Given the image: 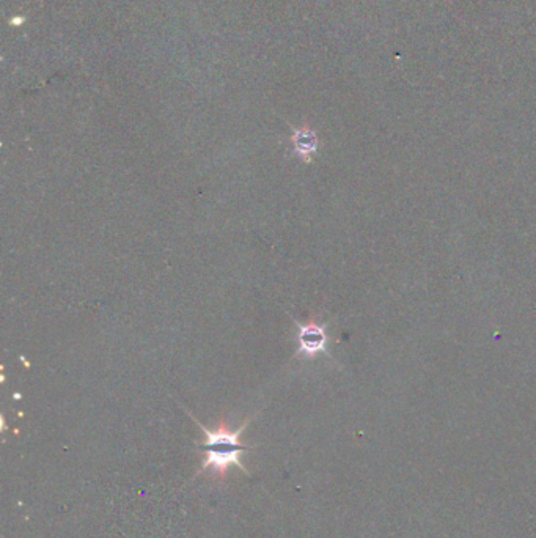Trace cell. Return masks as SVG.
<instances>
[{
    "instance_id": "cell-3",
    "label": "cell",
    "mask_w": 536,
    "mask_h": 538,
    "mask_svg": "<svg viewBox=\"0 0 536 538\" xmlns=\"http://www.w3.org/2000/svg\"><path fill=\"white\" fill-rule=\"evenodd\" d=\"M292 147L294 153L304 162H311V156L318 151V136L311 128H301V130H292Z\"/></svg>"
},
{
    "instance_id": "cell-1",
    "label": "cell",
    "mask_w": 536,
    "mask_h": 538,
    "mask_svg": "<svg viewBox=\"0 0 536 538\" xmlns=\"http://www.w3.org/2000/svg\"><path fill=\"white\" fill-rule=\"evenodd\" d=\"M185 411L189 414V418H194V422L200 427V430L205 433V437H206V441L202 446L205 450V460L200 466V473L213 471V474H217V476H225L232 467H239L241 471L247 473L241 458L252 447L241 443V435L251 422V418H247L238 430H230L225 422H222L215 430H209L198 418H194L191 411H187L186 408Z\"/></svg>"
},
{
    "instance_id": "cell-2",
    "label": "cell",
    "mask_w": 536,
    "mask_h": 538,
    "mask_svg": "<svg viewBox=\"0 0 536 538\" xmlns=\"http://www.w3.org/2000/svg\"><path fill=\"white\" fill-rule=\"evenodd\" d=\"M294 324L298 326V351L294 358L304 356L311 359L316 354L328 353L329 337L324 324L318 323L316 320H309L305 323L294 320Z\"/></svg>"
}]
</instances>
